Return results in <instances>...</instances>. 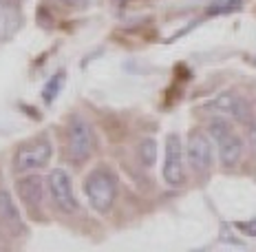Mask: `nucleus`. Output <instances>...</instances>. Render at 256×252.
I'll return each instance as SVG.
<instances>
[{
  "mask_svg": "<svg viewBox=\"0 0 256 252\" xmlns=\"http://www.w3.org/2000/svg\"><path fill=\"white\" fill-rule=\"evenodd\" d=\"M84 192L90 208L106 214L117 199V175L108 166H95L84 179Z\"/></svg>",
  "mask_w": 256,
  "mask_h": 252,
  "instance_id": "obj_1",
  "label": "nucleus"
},
{
  "mask_svg": "<svg viewBox=\"0 0 256 252\" xmlns=\"http://www.w3.org/2000/svg\"><path fill=\"white\" fill-rule=\"evenodd\" d=\"M208 135L212 137V142L216 144L218 151V159L226 168H234L238 162H241L243 155V139L234 131V126L226 117L216 115L208 122Z\"/></svg>",
  "mask_w": 256,
  "mask_h": 252,
  "instance_id": "obj_2",
  "label": "nucleus"
},
{
  "mask_svg": "<svg viewBox=\"0 0 256 252\" xmlns=\"http://www.w3.org/2000/svg\"><path fill=\"white\" fill-rule=\"evenodd\" d=\"M95 151V137L93 128L82 115H71L64 133V153L66 159L73 164H84L90 159Z\"/></svg>",
  "mask_w": 256,
  "mask_h": 252,
  "instance_id": "obj_3",
  "label": "nucleus"
},
{
  "mask_svg": "<svg viewBox=\"0 0 256 252\" xmlns=\"http://www.w3.org/2000/svg\"><path fill=\"white\" fill-rule=\"evenodd\" d=\"M51 155H53V144L46 133H40V135L26 139L22 142L14 153V170L18 175L22 173H34V170L44 168L46 164L51 162Z\"/></svg>",
  "mask_w": 256,
  "mask_h": 252,
  "instance_id": "obj_4",
  "label": "nucleus"
},
{
  "mask_svg": "<svg viewBox=\"0 0 256 252\" xmlns=\"http://www.w3.org/2000/svg\"><path fill=\"white\" fill-rule=\"evenodd\" d=\"M186 157H188L190 168L196 175L210 173L212 164H214V151H212V137L206 135L199 128H192L188 133V142H186Z\"/></svg>",
  "mask_w": 256,
  "mask_h": 252,
  "instance_id": "obj_5",
  "label": "nucleus"
},
{
  "mask_svg": "<svg viewBox=\"0 0 256 252\" xmlns=\"http://www.w3.org/2000/svg\"><path fill=\"white\" fill-rule=\"evenodd\" d=\"M46 188H49L53 206H56L60 212H64V214L78 212L80 203H78L76 192H73L71 177H68V173L64 168L51 170L49 177H46Z\"/></svg>",
  "mask_w": 256,
  "mask_h": 252,
  "instance_id": "obj_6",
  "label": "nucleus"
},
{
  "mask_svg": "<svg viewBox=\"0 0 256 252\" xmlns=\"http://www.w3.org/2000/svg\"><path fill=\"white\" fill-rule=\"evenodd\" d=\"M208 111H214V113H221V115H230L232 120H236L238 124L248 126L254 122V111H252V104L238 93H232V91H223L218 93L214 100H210L206 104Z\"/></svg>",
  "mask_w": 256,
  "mask_h": 252,
  "instance_id": "obj_7",
  "label": "nucleus"
},
{
  "mask_svg": "<svg viewBox=\"0 0 256 252\" xmlns=\"http://www.w3.org/2000/svg\"><path fill=\"white\" fill-rule=\"evenodd\" d=\"M164 181L172 188L186 184V168H184V144L179 133H170L166 137V151H164Z\"/></svg>",
  "mask_w": 256,
  "mask_h": 252,
  "instance_id": "obj_8",
  "label": "nucleus"
},
{
  "mask_svg": "<svg viewBox=\"0 0 256 252\" xmlns=\"http://www.w3.org/2000/svg\"><path fill=\"white\" fill-rule=\"evenodd\" d=\"M16 192L26 210L38 212L44 201V179L34 173H22V177L16 179Z\"/></svg>",
  "mask_w": 256,
  "mask_h": 252,
  "instance_id": "obj_9",
  "label": "nucleus"
},
{
  "mask_svg": "<svg viewBox=\"0 0 256 252\" xmlns=\"http://www.w3.org/2000/svg\"><path fill=\"white\" fill-rule=\"evenodd\" d=\"M0 230L14 234V237L26 232L22 223V214H20L18 206H16V201L12 199V195L7 190H0Z\"/></svg>",
  "mask_w": 256,
  "mask_h": 252,
  "instance_id": "obj_10",
  "label": "nucleus"
},
{
  "mask_svg": "<svg viewBox=\"0 0 256 252\" xmlns=\"http://www.w3.org/2000/svg\"><path fill=\"white\" fill-rule=\"evenodd\" d=\"M140 162L144 164V166H148V168H150V166L157 162V144H154V139H142L140 142Z\"/></svg>",
  "mask_w": 256,
  "mask_h": 252,
  "instance_id": "obj_11",
  "label": "nucleus"
},
{
  "mask_svg": "<svg viewBox=\"0 0 256 252\" xmlns=\"http://www.w3.org/2000/svg\"><path fill=\"white\" fill-rule=\"evenodd\" d=\"M62 82H64V73H62V71L58 73L56 78L49 80V84H46L44 91H42V98H44L46 104H51V102H53V98H56L58 91H60V87H62Z\"/></svg>",
  "mask_w": 256,
  "mask_h": 252,
  "instance_id": "obj_12",
  "label": "nucleus"
},
{
  "mask_svg": "<svg viewBox=\"0 0 256 252\" xmlns=\"http://www.w3.org/2000/svg\"><path fill=\"white\" fill-rule=\"evenodd\" d=\"M241 7V0H221V3H214L208 12L210 14H228V12H234V9Z\"/></svg>",
  "mask_w": 256,
  "mask_h": 252,
  "instance_id": "obj_13",
  "label": "nucleus"
},
{
  "mask_svg": "<svg viewBox=\"0 0 256 252\" xmlns=\"http://www.w3.org/2000/svg\"><path fill=\"white\" fill-rule=\"evenodd\" d=\"M0 5H2V7L7 9V12L16 9V3H14V0H0ZM18 20H20V16H18V14H14V16H4V14H2V25H4V23H9V25H12L14 29H16V27H18Z\"/></svg>",
  "mask_w": 256,
  "mask_h": 252,
  "instance_id": "obj_14",
  "label": "nucleus"
},
{
  "mask_svg": "<svg viewBox=\"0 0 256 252\" xmlns=\"http://www.w3.org/2000/svg\"><path fill=\"white\" fill-rule=\"evenodd\" d=\"M56 3H60L62 7H71V9H82L88 5V0H56Z\"/></svg>",
  "mask_w": 256,
  "mask_h": 252,
  "instance_id": "obj_15",
  "label": "nucleus"
},
{
  "mask_svg": "<svg viewBox=\"0 0 256 252\" xmlns=\"http://www.w3.org/2000/svg\"><path fill=\"white\" fill-rule=\"evenodd\" d=\"M248 139H250V146H252V151L256 153V120L252 124H248Z\"/></svg>",
  "mask_w": 256,
  "mask_h": 252,
  "instance_id": "obj_16",
  "label": "nucleus"
},
{
  "mask_svg": "<svg viewBox=\"0 0 256 252\" xmlns=\"http://www.w3.org/2000/svg\"><path fill=\"white\" fill-rule=\"evenodd\" d=\"M238 228H241V230H248V232H252V234H256V221H252V223H241Z\"/></svg>",
  "mask_w": 256,
  "mask_h": 252,
  "instance_id": "obj_17",
  "label": "nucleus"
},
{
  "mask_svg": "<svg viewBox=\"0 0 256 252\" xmlns=\"http://www.w3.org/2000/svg\"><path fill=\"white\" fill-rule=\"evenodd\" d=\"M250 62H252V64H254V67H256V56H254V58H252V60H250Z\"/></svg>",
  "mask_w": 256,
  "mask_h": 252,
  "instance_id": "obj_18",
  "label": "nucleus"
}]
</instances>
